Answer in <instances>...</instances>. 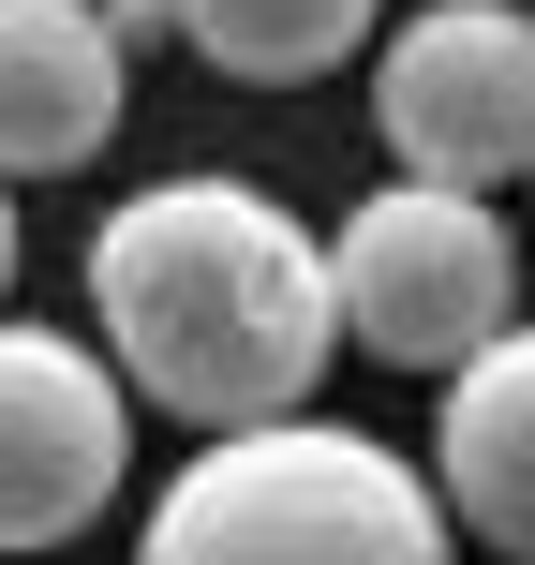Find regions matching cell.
<instances>
[{
  "label": "cell",
  "mask_w": 535,
  "mask_h": 565,
  "mask_svg": "<svg viewBox=\"0 0 535 565\" xmlns=\"http://www.w3.org/2000/svg\"><path fill=\"white\" fill-rule=\"evenodd\" d=\"M135 565H461V536L402 447L342 417H268V431H208L164 477Z\"/></svg>",
  "instance_id": "7a4b0ae2"
},
{
  "label": "cell",
  "mask_w": 535,
  "mask_h": 565,
  "mask_svg": "<svg viewBox=\"0 0 535 565\" xmlns=\"http://www.w3.org/2000/svg\"><path fill=\"white\" fill-rule=\"evenodd\" d=\"M372 135L431 194L535 179V15L521 0H431L372 45Z\"/></svg>",
  "instance_id": "277c9868"
},
{
  "label": "cell",
  "mask_w": 535,
  "mask_h": 565,
  "mask_svg": "<svg viewBox=\"0 0 535 565\" xmlns=\"http://www.w3.org/2000/svg\"><path fill=\"white\" fill-rule=\"evenodd\" d=\"M164 30L238 89H312L387 30V0H164Z\"/></svg>",
  "instance_id": "ba28073f"
},
{
  "label": "cell",
  "mask_w": 535,
  "mask_h": 565,
  "mask_svg": "<svg viewBox=\"0 0 535 565\" xmlns=\"http://www.w3.org/2000/svg\"><path fill=\"white\" fill-rule=\"evenodd\" d=\"M89 312L105 372L194 431H268L328 387L342 312H328V238L254 179H149L89 224Z\"/></svg>",
  "instance_id": "6da1fadb"
},
{
  "label": "cell",
  "mask_w": 535,
  "mask_h": 565,
  "mask_svg": "<svg viewBox=\"0 0 535 565\" xmlns=\"http://www.w3.org/2000/svg\"><path fill=\"white\" fill-rule=\"evenodd\" d=\"M135 60L105 0H0V179H75L119 149Z\"/></svg>",
  "instance_id": "8992f818"
},
{
  "label": "cell",
  "mask_w": 535,
  "mask_h": 565,
  "mask_svg": "<svg viewBox=\"0 0 535 565\" xmlns=\"http://www.w3.org/2000/svg\"><path fill=\"white\" fill-rule=\"evenodd\" d=\"M328 312L387 372H461L521 328V238L491 224V194L387 179V194H357L328 224Z\"/></svg>",
  "instance_id": "3957f363"
},
{
  "label": "cell",
  "mask_w": 535,
  "mask_h": 565,
  "mask_svg": "<svg viewBox=\"0 0 535 565\" xmlns=\"http://www.w3.org/2000/svg\"><path fill=\"white\" fill-rule=\"evenodd\" d=\"M0 298H15V194H0Z\"/></svg>",
  "instance_id": "30bf717a"
},
{
  "label": "cell",
  "mask_w": 535,
  "mask_h": 565,
  "mask_svg": "<svg viewBox=\"0 0 535 565\" xmlns=\"http://www.w3.org/2000/svg\"><path fill=\"white\" fill-rule=\"evenodd\" d=\"M119 461H135V387L105 372V342L0 312V551L45 565L75 521H105Z\"/></svg>",
  "instance_id": "5b68a950"
},
{
  "label": "cell",
  "mask_w": 535,
  "mask_h": 565,
  "mask_svg": "<svg viewBox=\"0 0 535 565\" xmlns=\"http://www.w3.org/2000/svg\"><path fill=\"white\" fill-rule=\"evenodd\" d=\"M431 507H447V536L535 565V328H506L491 358L447 372V402H431Z\"/></svg>",
  "instance_id": "52a82bcc"
},
{
  "label": "cell",
  "mask_w": 535,
  "mask_h": 565,
  "mask_svg": "<svg viewBox=\"0 0 535 565\" xmlns=\"http://www.w3.org/2000/svg\"><path fill=\"white\" fill-rule=\"evenodd\" d=\"M105 30H119V60H135V45H164V0H105Z\"/></svg>",
  "instance_id": "9c48e42d"
}]
</instances>
